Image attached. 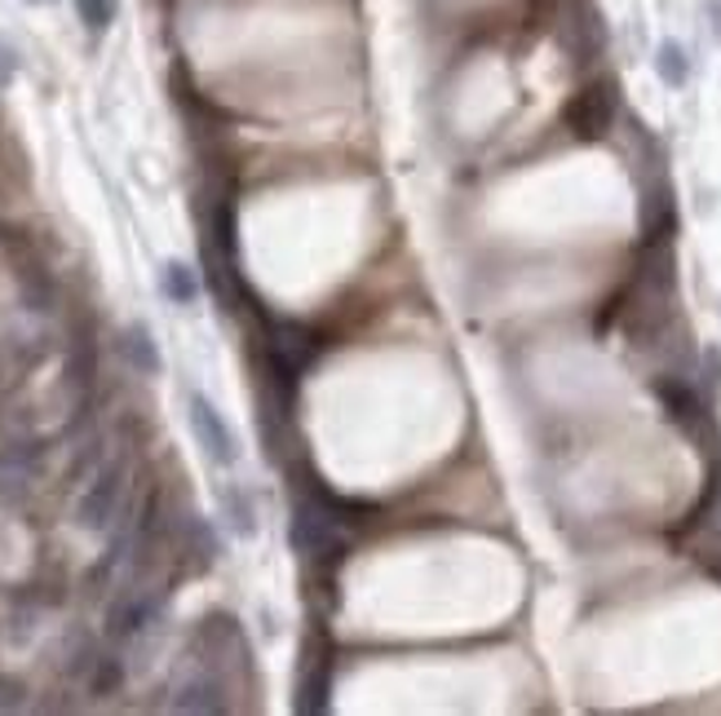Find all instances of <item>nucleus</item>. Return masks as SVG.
Segmentation results:
<instances>
[{"label":"nucleus","mask_w":721,"mask_h":716,"mask_svg":"<svg viewBox=\"0 0 721 716\" xmlns=\"http://www.w3.org/2000/svg\"><path fill=\"white\" fill-rule=\"evenodd\" d=\"M32 6H45V0H32Z\"/></svg>","instance_id":"a211bd4d"},{"label":"nucleus","mask_w":721,"mask_h":716,"mask_svg":"<svg viewBox=\"0 0 721 716\" xmlns=\"http://www.w3.org/2000/svg\"><path fill=\"white\" fill-rule=\"evenodd\" d=\"M717 535H721V513H717Z\"/></svg>","instance_id":"f3484780"},{"label":"nucleus","mask_w":721,"mask_h":716,"mask_svg":"<svg viewBox=\"0 0 721 716\" xmlns=\"http://www.w3.org/2000/svg\"><path fill=\"white\" fill-rule=\"evenodd\" d=\"M120 354H125V364H129L133 372H142V377H160V368H164L160 345H155V336H151L147 323H129V327L120 332Z\"/></svg>","instance_id":"1a4fd4ad"},{"label":"nucleus","mask_w":721,"mask_h":716,"mask_svg":"<svg viewBox=\"0 0 721 716\" xmlns=\"http://www.w3.org/2000/svg\"><path fill=\"white\" fill-rule=\"evenodd\" d=\"M191 430H195V438H200V447L208 452L213 465H235L239 460V438L230 434V425L222 421V412L204 394H191Z\"/></svg>","instance_id":"20e7f679"},{"label":"nucleus","mask_w":721,"mask_h":716,"mask_svg":"<svg viewBox=\"0 0 721 716\" xmlns=\"http://www.w3.org/2000/svg\"><path fill=\"white\" fill-rule=\"evenodd\" d=\"M615 116H620V94H615V80H589L562 111V124L571 129V138L580 142H602L611 129H615Z\"/></svg>","instance_id":"f257e3e1"},{"label":"nucleus","mask_w":721,"mask_h":716,"mask_svg":"<svg viewBox=\"0 0 721 716\" xmlns=\"http://www.w3.org/2000/svg\"><path fill=\"white\" fill-rule=\"evenodd\" d=\"M120 491H125V465H107L85 487V496L76 500V527L80 531H107L116 509H120Z\"/></svg>","instance_id":"f03ea898"},{"label":"nucleus","mask_w":721,"mask_h":716,"mask_svg":"<svg viewBox=\"0 0 721 716\" xmlns=\"http://www.w3.org/2000/svg\"><path fill=\"white\" fill-rule=\"evenodd\" d=\"M703 381H708V390H721V349L717 345L703 349Z\"/></svg>","instance_id":"2eb2a0df"},{"label":"nucleus","mask_w":721,"mask_h":716,"mask_svg":"<svg viewBox=\"0 0 721 716\" xmlns=\"http://www.w3.org/2000/svg\"><path fill=\"white\" fill-rule=\"evenodd\" d=\"M160 292L173 301V305H191L200 296V274L186 265V261H169L160 270Z\"/></svg>","instance_id":"9d476101"},{"label":"nucleus","mask_w":721,"mask_h":716,"mask_svg":"<svg viewBox=\"0 0 721 716\" xmlns=\"http://www.w3.org/2000/svg\"><path fill=\"white\" fill-rule=\"evenodd\" d=\"M173 707H177V712H226V707H230V698H226L222 676L200 672V676H191V681H182V685H177Z\"/></svg>","instance_id":"6e6552de"},{"label":"nucleus","mask_w":721,"mask_h":716,"mask_svg":"<svg viewBox=\"0 0 721 716\" xmlns=\"http://www.w3.org/2000/svg\"><path fill=\"white\" fill-rule=\"evenodd\" d=\"M76 14L89 32H107L120 14V0H76Z\"/></svg>","instance_id":"ddd939ff"},{"label":"nucleus","mask_w":721,"mask_h":716,"mask_svg":"<svg viewBox=\"0 0 721 716\" xmlns=\"http://www.w3.org/2000/svg\"><path fill=\"white\" fill-rule=\"evenodd\" d=\"M677 230V199H672V186L659 173H650L642 182V235L646 239H668Z\"/></svg>","instance_id":"423d86ee"},{"label":"nucleus","mask_w":721,"mask_h":716,"mask_svg":"<svg viewBox=\"0 0 721 716\" xmlns=\"http://www.w3.org/2000/svg\"><path fill=\"white\" fill-rule=\"evenodd\" d=\"M14 72H19V54H14L6 41H0V89H6V85L14 80Z\"/></svg>","instance_id":"dca6fc26"},{"label":"nucleus","mask_w":721,"mask_h":716,"mask_svg":"<svg viewBox=\"0 0 721 716\" xmlns=\"http://www.w3.org/2000/svg\"><path fill=\"white\" fill-rule=\"evenodd\" d=\"M288 535H292V549H297L301 557H336V553H345V540L336 535L332 518L319 513L314 505H297Z\"/></svg>","instance_id":"39448f33"},{"label":"nucleus","mask_w":721,"mask_h":716,"mask_svg":"<svg viewBox=\"0 0 721 716\" xmlns=\"http://www.w3.org/2000/svg\"><path fill=\"white\" fill-rule=\"evenodd\" d=\"M650 390H655V399L664 403L668 421H672L681 434L699 438V434L708 430V408H703V399H699V390H695L690 381H681V377H659Z\"/></svg>","instance_id":"7ed1b4c3"},{"label":"nucleus","mask_w":721,"mask_h":716,"mask_svg":"<svg viewBox=\"0 0 721 716\" xmlns=\"http://www.w3.org/2000/svg\"><path fill=\"white\" fill-rule=\"evenodd\" d=\"M655 72H659V80H664L668 89H681V85L690 80V58H686V50H681L677 41H664V45L655 50Z\"/></svg>","instance_id":"9b49d317"},{"label":"nucleus","mask_w":721,"mask_h":716,"mask_svg":"<svg viewBox=\"0 0 721 716\" xmlns=\"http://www.w3.org/2000/svg\"><path fill=\"white\" fill-rule=\"evenodd\" d=\"M222 505H226V518H230V527H235V535H257V518H252V500L239 491V487H226L222 491Z\"/></svg>","instance_id":"f8f14e48"},{"label":"nucleus","mask_w":721,"mask_h":716,"mask_svg":"<svg viewBox=\"0 0 721 716\" xmlns=\"http://www.w3.org/2000/svg\"><path fill=\"white\" fill-rule=\"evenodd\" d=\"M41 474V452L32 443H10L0 452V505H14Z\"/></svg>","instance_id":"0eeeda50"},{"label":"nucleus","mask_w":721,"mask_h":716,"mask_svg":"<svg viewBox=\"0 0 721 716\" xmlns=\"http://www.w3.org/2000/svg\"><path fill=\"white\" fill-rule=\"evenodd\" d=\"M125 681V668H120V659H94V676H89V690L94 694H111L116 685Z\"/></svg>","instance_id":"4468645a"}]
</instances>
